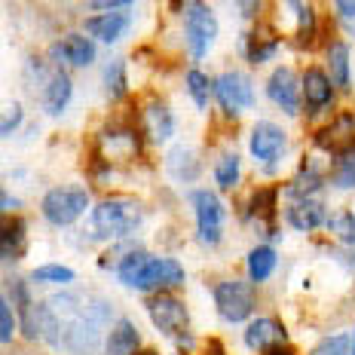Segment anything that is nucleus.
<instances>
[{
	"label": "nucleus",
	"mask_w": 355,
	"mask_h": 355,
	"mask_svg": "<svg viewBox=\"0 0 355 355\" xmlns=\"http://www.w3.org/2000/svg\"><path fill=\"white\" fill-rule=\"evenodd\" d=\"M116 276H120L125 288L162 294L166 288H178L184 282V266L172 261V257H153L147 251H129L116 263Z\"/></svg>",
	"instance_id": "obj_1"
},
{
	"label": "nucleus",
	"mask_w": 355,
	"mask_h": 355,
	"mask_svg": "<svg viewBox=\"0 0 355 355\" xmlns=\"http://www.w3.org/2000/svg\"><path fill=\"white\" fill-rule=\"evenodd\" d=\"M86 297L83 294H55V297L40 303L43 313V340L53 349H68L73 328H77L80 315H83Z\"/></svg>",
	"instance_id": "obj_2"
},
{
	"label": "nucleus",
	"mask_w": 355,
	"mask_h": 355,
	"mask_svg": "<svg viewBox=\"0 0 355 355\" xmlns=\"http://www.w3.org/2000/svg\"><path fill=\"white\" fill-rule=\"evenodd\" d=\"M144 205L135 199H105L92 209V230L95 236L116 239V236H129L141 227Z\"/></svg>",
	"instance_id": "obj_3"
},
{
	"label": "nucleus",
	"mask_w": 355,
	"mask_h": 355,
	"mask_svg": "<svg viewBox=\"0 0 355 355\" xmlns=\"http://www.w3.org/2000/svg\"><path fill=\"white\" fill-rule=\"evenodd\" d=\"M89 209V193L83 184H58V187L46 190V196L40 199L43 218L53 227H71L73 220L83 218Z\"/></svg>",
	"instance_id": "obj_4"
},
{
	"label": "nucleus",
	"mask_w": 355,
	"mask_h": 355,
	"mask_svg": "<svg viewBox=\"0 0 355 355\" xmlns=\"http://www.w3.org/2000/svg\"><path fill=\"white\" fill-rule=\"evenodd\" d=\"M254 282H248V279H227V282L214 285V306L224 322H248L254 313Z\"/></svg>",
	"instance_id": "obj_5"
},
{
	"label": "nucleus",
	"mask_w": 355,
	"mask_h": 355,
	"mask_svg": "<svg viewBox=\"0 0 355 355\" xmlns=\"http://www.w3.org/2000/svg\"><path fill=\"white\" fill-rule=\"evenodd\" d=\"M107 319H110V303H105V300H89L86 297L83 315H80L77 328H73V337H71L68 352L71 355H98L101 328L107 324Z\"/></svg>",
	"instance_id": "obj_6"
},
{
	"label": "nucleus",
	"mask_w": 355,
	"mask_h": 355,
	"mask_svg": "<svg viewBox=\"0 0 355 355\" xmlns=\"http://www.w3.org/2000/svg\"><path fill=\"white\" fill-rule=\"evenodd\" d=\"M190 202H193V214H196L199 242H205V245H218L220 236H224V220H227L224 202L218 199V193H211V190H205V187L193 190Z\"/></svg>",
	"instance_id": "obj_7"
},
{
	"label": "nucleus",
	"mask_w": 355,
	"mask_h": 355,
	"mask_svg": "<svg viewBox=\"0 0 355 355\" xmlns=\"http://www.w3.org/2000/svg\"><path fill=\"white\" fill-rule=\"evenodd\" d=\"M184 34H187V46L190 55L205 58V53L211 49V43L218 40V19H214L211 6L205 3H187L184 6Z\"/></svg>",
	"instance_id": "obj_8"
},
{
	"label": "nucleus",
	"mask_w": 355,
	"mask_h": 355,
	"mask_svg": "<svg viewBox=\"0 0 355 355\" xmlns=\"http://www.w3.org/2000/svg\"><path fill=\"white\" fill-rule=\"evenodd\" d=\"M144 309H147V315H150V322L157 324L166 337L190 340V334H187V328H190L187 309H184V303L178 297H172V294H153V297H147Z\"/></svg>",
	"instance_id": "obj_9"
},
{
	"label": "nucleus",
	"mask_w": 355,
	"mask_h": 355,
	"mask_svg": "<svg viewBox=\"0 0 355 355\" xmlns=\"http://www.w3.org/2000/svg\"><path fill=\"white\" fill-rule=\"evenodd\" d=\"M214 98L224 107V114H242V110L254 107V83L248 73L242 71H224L214 80Z\"/></svg>",
	"instance_id": "obj_10"
},
{
	"label": "nucleus",
	"mask_w": 355,
	"mask_h": 355,
	"mask_svg": "<svg viewBox=\"0 0 355 355\" xmlns=\"http://www.w3.org/2000/svg\"><path fill=\"white\" fill-rule=\"evenodd\" d=\"M288 147V135L285 129H279L276 123H254V129H251L248 135V150L251 157H254L257 162H263V166H272V162L282 159Z\"/></svg>",
	"instance_id": "obj_11"
},
{
	"label": "nucleus",
	"mask_w": 355,
	"mask_h": 355,
	"mask_svg": "<svg viewBox=\"0 0 355 355\" xmlns=\"http://www.w3.org/2000/svg\"><path fill=\"white\" fill-rule=\"evenodd\" d=\"M300 92H303V105H306L309 114H322L334 101V80L322 68H306L300 77Z\"/></svg>",
	"instance_id": "obj_12"
},
{
	"label": "nucleus",
	"mask_w": 355,
	"mask_h": 355,
	"mask_svg": "<svg viewBox=\"0 0 355 355\" xmlns=\"http://www.w3.org/2000/svg\"><path fill=\"white\" fill-rule=\"evenodd\" d=\"M266 95H270L272 105H279L285 114H297L300 107V80L291 68H276L266 80Z\"/></svg>",
	"instance_id": "obj_13"
},
{
	"label": "nucleus",
	"mask_w": 355,
	"mask_h": 355,
	"mask_svg": "<svg viewBox=\"0 0 355 355\" xmlns=\"http://www.w3.org/2000/svg\"><path fill=\"white\" fill-rule=\"evenodd\" d=\"M53 58L71 68H89L95 62V43L86 34H64L58 43H53Z\"/></svg>",
	"instance_id": "obj_14"
},
{
	"label": "nucleus",
	"mask_w": 355,
	"mask_h": 355,
	"mask_svg": "<svg viewBox=\"0 0 355 355\" xmlns=\"http://www.w3.org/2000/svg\"><path fill=\"white\" fill-rule=\"evenodd\" d=\"M285 220L300 233H313L328 224V209L319 199H294L285 209Z\"/></svg>",
	"instance_id": "obj_15"
},
{
	"label": "nucleus",
	"mask_w": 355,
	"mask_h": 355,
	"mask_svg": "<svg viewBox=\"0 0 355 355\" xmlns=\"http://www.w3.org/2000/svg\"><path fill=\"white\" fill-rule=\"evenodd\" d=\"M315 144L322 147V150H331V153H343L346 147L355 144V120L349 114H340L331 125H324V129L315 135Z\"/></svg>",
	"instance_id": "obj_16"
},
{
	"label": "nucleus",
	"mask_w": 355,
	"mask_h": 355,
	"mask_svg": "<svg viewBox=\"0 0 355 355\" xmlns=\"http://www.w3.org/2000/svg\"><path fill=\"white\" fill-rule=\"evenodd\" d=\"M125 28H129V12H98V16H89L83 21V31L105 43H116Z\"/></svg>",
	"instance_id": "obj_17"
},
{
	"label": "nucleus",
	"mask_w": 355,
	"mask_h": 355,
	"mask_svg": "<svg viewBox=\"0 0 355 355\" xmlns=\"http://www.w3.org/2000/svg\"><path fill=\"white\" fill-rule=\"evenodd\" d=\"M141 337L132 319H116V324L110 328V334L105 340V352L101 355H138Z\"/></svg>",
	"instance_id": "obj_18"
},
{
	"label": "nucleus",
	"mask_w": 355,
	"mask_h": 355,
	"mask_svg": "<svg viewBox=\"0 0 355 355\" xmlns=\"http://www.w3.org/2000/svg\"><path fill=\"white\" fill-rule=\"evenodd\" d=\"M285 340V328L279 324L276 319H251L248 328H245V346L248 349H257V352H266L272 346H279Z\"/></svg>",
	"instance_id": "obj_19"
},
{
	"label": "nucleus",
	"mask_w": 355,
	"mask_h": 355,
	"mask_svg": "<svg viewBox=\"0 0 355 355\" xmlns=\"http://www.w3.org/2000/svg\"><path fill=\"white\" fill-rule=\"evenodd\" d=\"M71 95H73V83H71L68 73H62V71L49 73L46 89H43V105H46L49 114L53 116L62 114V110L71 105Z\"/></svg>",
	"instance_id": "obj_20"
},
{
	"label": "nucleus",
	"mask_w": 355,
	"mask_h": 355,
	"mask_svg": "<svg viewBox=\"0 0 355 355\" xmlns=\"http://www.w3.org/2000/svg\"><path fill=\"white\" fill-rule=\"evenodd\" d=\"M166 166L175 181H196V175H199V159H196L193 147H187V144L172 147L166 157Z\"/></svg>",
	"instance_id": "obj_21"
},
{
	"label": "nucleus",
	"mask_w": 355,
	"mask_h": 355,
	"mask_svg": "<svg viewBox=\"0 0 355 355\" xmlns=\"http://www.w3.org/2000/svg\"><path fill=\"white\" fill-rule=\"evenodd\" d=\"M245 266H248V282H254V285L266 282V279L272 276V270L279 266V254L270 245H254L248 251Z\"/></svg>",
	"instance_id": "obj_22"
},
{
	"label": "nucleus",
	"mask_w": 355,
	"mask_h": 355,
	"mask_svg": "<svg viewBox=\"0 0 355 355\" xmlns=\"http://www.w3.org/2000/svg\"><path fill=\"white\" fill-rule=\"evenodd\" d=\"M147 132H150V138L157 144L168 141V138L175 135V114L162 105V101H153V105L147 107Z\"/></svg>",
	"instance_id": "obj_23"
},
{
	"label": "nucleus",
	"mask_w": 355,
	"mask_h": 355,
	"mask_svg": "<svg viewBox=\"0 0 355 355\" xmlns=\"http://www.w3.org/2000/svg\"><path fill=\"white\" fill-rule=\"evenodd\" d=\"M328 77L334 80V86L340 89H349L352 83V73H349V46L343 40L331 43L328 46Z\"/></svg>",
	"instance_id": "obj_24"
},
{
	"label": "nucleus",
	"mask_w": 355,
	"mask_h": 355,
	"mask_svg": "<svg viewBox=\"0 0 355 355\" xmlns=\"http://www.w3.org/2000/svg\"><path fill=\"white\" fill-rule=\"evenodd\" d=\"M21 251H25V220L12 218L3 224V233H0V254L3 261H19Z\"/></svg>",
	"instance_id": "obj_25"
},
{
	"label": "nucleus",
	"mask_w": 355,
	"mask_h": 355,
	"mask_svg": "<svg viewBox=\"0 0 355 355\" xmlns=\"http://www.w3.org/2000/svg\"><path fill=\"white\" fill-rule=\"evenodd\" d=\"M276 187H263V190H254L251 193V214H254V220H263L266 224V233L276 236V224H272V218H276Z\"/></svg>",
	"instance_id": "obj_26"
},
{
	"label": "nucleus",
	"mask_w": 355,
	"mask_h": 355,
	"mask_svg": "<svg viewBox=\"0 0 355 355\" xmlns=\"http://www.w3.org/2000/svg\"><path fill=\"white\" fill-rule=\"evenodd\" d=\"M331 184L337 190H352L355 187V144L346 147L343 153H337L334 168H331Z\"/></svg>",
	"instance_id": "obj_27"
},
{
	"label": "nucleus",
	"mask_w": 355,
	"mask_h": 355,
	"mask_svg": "<svg viewBox=\"0 0 355 355\" xmlns=\"http://www.w3.org/2000/svg\"><path fill=\"white\" fill-rule=\"evenodd\" d=\"M242 178V162L239 157L230 150V153H220L218 162H214V181H218L220 190H233Z\"/></svg>",
	"instance_id": "obj_28"
},
{
	"label": "nucleus",
	"mask_w": 355,
	"mask_h": 355,
	"mask_svg": "<svg viewBox=\"0 0 355 355\" xmlns=\"http://www.w3.org/2000/svg\"><path fill=\"white\" fill-rule=\"evenodd\" d=\"M184 80H187V92H190V98H193V105L199 110H205V107H209L211 92H214V83L205 77V71H199V68H190Z\"/></svg>",
	"instance_id": "obj_29"
},
{
	"label": "nucleus",
	"mask_w": 355,
	"mask_h": 355,
	"mask_svg": "<svg viewBox=\"0 0 355 355\" xmlns=\"http://www.w3.org/2000/svg\"><path fill=\"white\" fill-rule=\"evenodd\" d=\"M279 49V37H266L261 40V34H245V55L251 64H263L276 55Z\"/></svg>",
	"instance_id": "obj_30"
},
{
	"label": "nucleus",
	"mask_w": 355,
	"mask_h": 355,
	"mask_svg": "<svg viewBox=\"0 0 355 355\" xmlns=\"http://www.w3.org/2000/svg\"><path fill=\"white\" fill-rule=\"evenodd\" d=\"M322 172H315L313 166H306L303 172H297V178L291 181V187H288V193L294 199H313V193H319L322 190Z\"/></svg>",
	"instance_id": "obj_31"
},
{
	"label": "nucleus",
	"mask_w": 355,
	"mask_h": 355,
	"mask_svg": "<svg viewBox=\"0 0 355 355\" xmlns=\"http://www.w3.org/2000/svg\"><path fill=\"white\" fill-rule=\"evenodd\" d=\"M31 282L40 285H71L73 282V270L64 263H43L31 272Z\"/></svg>",
	"instance_id": "obj_32"
},
{
	"label": "nucleus",
	"mask_w": 355,
	"mask_h": 355,
	"mask_svg": "<svg viewBox=\"0 0 355 355\" xmlns=\"http://www.w3.org/2000/svg\"><path fill=\"white\" fill-rule=\"evenodd\" d=\"M125 89H129V80H125V62H110L107 68H105V92H107V98H123L125 95Z\"/></svg>",
	"instance_id": "obj_33"
},
{
	"label": "nucleus",
	"mask_w": 355,
	"mask_h": 355,
	"mask_svg": "<svg viewBox=\"0 0 355 355\" xmlns=\"http://www.w3.org/2000/svg\"><path fill=\"white\" fill-rule=\"evenodd\" d=\"M294 10V16H297V37L303 46H309L315 37V10L309 3H288Z\"/></svg>",
	"instance_id": "obj_34"
},
{
	"label": "nucleus",
	"mask_w": 355,
	"mask_h": 355,
	"mask_svg": "<svg viewBox=\"0 0 355 355\" xmlns=\"http://www.w3.org/2000/svg\"><path fill=\"white\" fill-rule=\"evenodd\" d=\"M309 355H352V340L346 334H331V337H324Z\"/></svg>",
	"instance_id": "obj_35"
},
{
	"label": "nucleus",
	"mask_w": 355,
	"mask_h": 355,
	"mask_svg": "<svg viewBox=\"0 0 355 355\" xmlns=\"http://www.w3.org/2000/svg\"><path fill=\"white\" fill-rule=\"evenodd\" d=\"M328 227H331V230H334L343 242H349V245L355 242V214H352V211H337V214H331V218H328Z\"/></svg>",
	"instance_id": "obj_36"
},
{
	"label": "nucleus",
	"mask_w": 355,
	"mask_h": 355,
	"mask_svg": "<svg viewBox=\"0 0 355 355\" xmlns=\"http://www.w3.org/2000/svg\"><path fill=\"white\" fill-rule=\"evenodd\" d=\"M16 337V315H12V300L0 297V340L3 346H10V340Z\"/></svg>",
	"instance_id": "obj_37"
},
{
	"label": "nucleus",
	"mask_w": 355,
	"mask_h": 355,
	"mask_svg": "<svg viewBox=\"0 0 355 355\" xmlns=\"http://www.w3.org/2000/svg\"><path fill=\"white\" fill-rule=\"evenodd\" d=\"M334 10H337V19L343 21V28L355 37V0H337Z\"/></svg>",
	"instance_id": "obj_38"
},
{
	"label": "nucleus",
	"mask_w": 355,
	"mask_h": 355,
	"mask_svg": "<svg viewBox=\"0 0 355 355\" xmlns=\"http://www.w3.org/2000/svg\"><path fill=\"white\" fill-rule=\"evenodd\" d=\"M19 123H21V107H19V105H10V114H6L3 123H0V135L10 138L12 132L19 129Z\"/></svg>",
	"instance_id": "obj_39"
},
{
	"label": "nucleus",
	"mask_w": 355,
	"mask_h": 355,
	"mask_svg": "<svg viewBox=\"0 0 355 355\" xmlns=\"http://www.w3.org/2000/svg\"><path fill=\"white\" fill-rule=\"evenodd\" d=\"M89 10H101V12H120V10H132L129 0H95V3H89Z\"/></svg>",
	"instance_id": "obj_40"
},
{
	"label": "nucleus",
	"mask_w": 355,
	"mask_h": 355,
	"mask_svg": "<svg viewBox=\"0 0 355 355\" xmlns=\"http://www.w3.org/2000/svg\"><path fill=\"white\" fill-rule=\"evenodd\" d=\"M263 355H291V349H288L285 343H279V346H272V349H266Z\"/></svg>",
	"instance_id": "obj_41"
},
{
	"label": "nucleus",
	"mask_w": 355,
	"mask_h": 355,
	"mask_svg": "<svg viewBox=\"0 0 355 355\" xmlns=\"http://www.w3.org/2000/svg\"><path fill=\"white\" fill-rule=\"evenodd\" d=\"M0 202H3V211H10V209H16V199H12L10 193L3 190V196H0Z\"/></svg>",
	"instance_id": "obj_42"
},
{
	"label": "nucleus",
	"mask_w": 355,
	"mask_h": 355,
	"mask_svg": "<svg viewBox=\"0 0 355 355\" xmlns=\"http://www.w3.org/2000/svg\"><path fill=\"white\" fill-rule=\"evenodd\" d=\"M211 355H224L220 352V343H211Z\"/></svg>",
	"instance_id": "obj_43"
},
{
	"label": "nucleus",
	"mask_w": 355,
	"mask_h": 355,
	"mask_svg": "<svg viewBox=\"0 0 355 355\" xmlns=\"http://www.w3.org/2000/svg\"><path fill=\"white\" fill-rule=\"evenodd\" d=\"M138 355H157V352H150V349H141V352H138Z\"/></svg>",
	"instance_id": "obj_44"
},
{
	"label": "nucleus",
	"mask_w": 355,
	"mask_h": 355,
	"mask_svg": "<svg viewBox=\"0 0 355 355\" xmlns=\"http://www.w3.org/2000/svg\"><path fill=\"white\" fill-rule=\"evenodd\" d=\"M352 355H355V331H352Z\"/></svg>",
	"instance_id": "obj_45"
}]
</instances>
